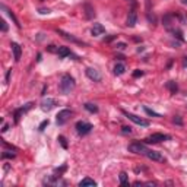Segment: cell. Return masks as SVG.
Returning a JSON list of instances; mask_svg holds the SVG:
<instances>
[{
  "mask_svg": "<svg viewBox=\"0 0 187 187\" xmlns=\"http://www.w3.org/2000/svg\"><path fill=\"white\" fill-rule=\"evenodd\" d=\"M75 79H73V76H70V75H63L62 79H60V85H58V88H60V92L62 94H64V95H67V94H70V92L75 89Z\"/></svg>",
  "mask_w": 187,
  "mask_h": 187,
  "instance_id": "6da1fadb",
  "label": "cell"
},
{
  "mask_svg": "<svg viewBox=\"0 0 187 187\" xmlns=\"http://www.w3.org/2000/svg\"><path fill=\"white\" fill-rule=\"evenodd\" d=\"M148 146L145 143H142V142H133V143H130L129 146H127V151L129 152H132V154H138V155H143L146 154V151H148Z\"/></svg>",
  "mask_w": 187,
  "mask_h": 187,
  "instance_id": "7a4b0ae2",
  "label": "cell"
},
{
  "mask_svg": "<svg viewBox=\"0 0 187 187\" xmlns=\"http://www.w3.org/2000/svg\"><path fill=\"white\" fill-rule=\"evenodd\" d=\"M168 139H171L170 134L154 133V134H151V136H148V138L145 139V142H146V143H159V142H164V140H168Z\"/></svg>",
  "mask_w": 187,
  "mask_h": 187,
  "instance_id": "3957f363",
  "label": "cell"
},
{
  "mask_svg": "<svg viewBox=\"0 0 187 187\" xmlns=\"http://www.w3.org/2000/svg\"><path fill=\"white\" fill-rule=\"evenodd\" d=\"M124 115L127 117V119H129L130 121H133L134 124L142 126V127H148V126H149V121L145 120V119H142V117H139V115L132 114V113H127V111H124Z\"/></svg>",
  "mask_w": 187,
  "mask_h": 187,
  "instance_id": "277c9868",
  "label": "cell"
},
{
  "mask_svg": "<svg viewBox=\"0 0 187 187\" xmlns=\"http://www.w3.org/2000/svg\"><path fill=\"white\" fill-rule=\"evenodd\" d=\"M72 117V110H67V108H64V110L58 111V114L56 115V123H57L58 126L64 124L69 119Z\"/></svg>",
  "mask_w": 187,
  "mask_h": 187,
  "instance_id": "5b68a950",
  "label": "cell"
},
{
  "mask_svg": "<svg viewBox=\"0 0 187 187\" xmlns=\"http://www.w3.org/2000/svg\"><path fill=\"white\" fill-rule=\"evenodd\" d=\"M92 129H94L92 124H91V123H88V121H77V123H76V130H77V133L81 134V136H85V134L91 133Z\"/></svg>",
  "mask_w": 187,
  "mask_h": 187,
  "instance_id": "8992f818",
  "label": "cell"
},
{
  "mask_svg": "<svg viewBox=\"0 0 187 187\" xmlns=\"http://www.w3.org/2000/svg\"><path fill=\"white\" fill-rule=\"evenodd\" d=\"M145 157L149 159H152V161H157V162H165V158H164L162 155L159 154V152H157V151H152V149H148L146 154H145Z\"/></svg>",
  "mask_w": 187,
  "mask_h": 187,
  "instance_id": "52a82bcc",
  "label": "cell"
},
{
  "mask_svg": "<svg viewBox=\"0 0 187 187\" xmlns=\"http://www.w3.org/2000/svg\"><path fill=\"white\" fill-rule=\"evenodd\" d=\"M136 24H138V13H136V10L134 9H130L129 15H127L126 25H127L129 28H133V26H136Z\"/></svg>",
  "mask_w": 187,
  "mask_h": 187,
  "instance_id": "ba28073f",
  "label": "cell"
},
{
  "mask_svg": "<svg viewBox=\"0 0 187 187\" xmlns=\"http://www.w3.org/2000/svg\"><path fill=\"white\" fill-rule=\"evenodd\" d=\"M85 73H86V76L89 77L91 81H94V82H101V73L98 72L96 69H94V67H86Z\"/></svg>",
  "mask_w": 187,
  "mask_h": 187,
  "instance_id": "9c48e42d",
  "label": "cell"
},
{
  "mask_svg": "<svg viewBox=\"0 0 187 187\" xmlns=\"http://www.w3.org/2000/svg\"><path fill=\"white\" fill-rule=\"evenodd\" d=\"M34 104L32 102H28L25 107H21V108H18V110H15V113H13V117H15V123H18L19 121V119H21V115L22 114H25L28 110H31V107H32Z\"/></svg>",
  "mask_w": 187,
  "mask_h": 187,
  "instance_id": "30bf717a",
  "label": "cell"
},
{
  "mask_svg": "<svg viewBox=\"0 0 187 187\" xmlns=\"http://www.w3.org/2000/svg\"><path fill=\"white\" fill-rule=\"evenodd\" d=\"M56 105H57L56 100H53V98H47V100H43V102H41V110L43 111H51Z\"/></svg>",
  "mask_w": 187,
  "mask_h": 187,
  "instance_id": "8fae6325",
  "label": "cell"
},
{
  "mask_svg": "<svg viewBox=\"0 0 187 187\" xmlns=\"http://www.w3.org/2000/svg\"><path fill=\"white\" fill-rule=\"evenodd\" d=\"M10 47H12V53H13V58L15 62H19L21 60V54H22V48L18 43H12L10 44Z\"/></svg>",
  "mask_w": 187,
  "mask_h": 187,
  "instance_id": "7c38bea8",
  "label": "cell"
},
{
  "mask_svg": "<svg viewBox=\"0 0 187 187\" xmlns=\"http://www.w3.org/2000/svg\"><path fill=\"white\" fill-rule=\"evenodd\" d=\"M105 32V28L102 26L101 24H94V26H92L91 29V34L94 35V37H100V35H102V34Z\"/></svg>",
  "mask_w": 187,
  "mask_h": 187,
  "instance_id": "4fadbf2b",
  "label": "cell"
},
{
  "mask_svg": "<svg viewBox=\"0 0 187 187\" xmlns=\"http://www.w3.org/2000/svg\"><path fill=\"white\" fill-rule=\"evenodd\" d=\"M83 9H85V16H86V19H92L94 16H95V10H94V7H92L91 5H85L83 6Z\"/></svg>",
  "mask_w": 187,
  "mask_h": 187,
  "instance_id": "5bb4252c",
  "label": "cell"
},
{
  "mask_svg": "<svg viewBox=\"0 0 187 187\" xmlns=\"http://www.w3.org/2000/svg\"><path fill=\"white\" fill-rule=\"evenodd\" d=\"M57 54L62 58H64V57H67V56H70V54H72V51H70V48H69V47H64V45H62V47H58Z\"/></svg>",
  "mask_w": 187,
  "mask_h": 187,
  "instance_id": "9a60e30c",
  "label": "cell"
},
{
  "mask_svg": "<svg viewBox=\"0 0 187 187\" xmlns=\"http://www.w3.org/2000/svg\"><path fill=\"white\" fill-rule=\"evenodd\" d=\"M2 9H3V10H6V13H7V15H9V16H10V18H12V21H13V22H15V25H16L18 28H21L19 21H18V18H16V16H15V15H13V12H12V10H9V9H7V7H6L5 5H2Z\"/></svg>",
  "mask_w": 187,
  "mask_h": 187,
  "instance_id": "2e32d148",
  "label": "cell"
},
{
  "mask_svg": "<svg viewBox=\"0 0 187 187\" xmlns=\"http://www.w3.org/2000/svg\"><path fill=\"white\" fill-rule=\"evenodd\" d=\"M57 32H58V34H62V35H63V37H64V38H66V40H70V41H72V43H76V44H82V41H79V40H77V38H75V37H73V35H70V34L64 32V31H62V29H57Z\"/></svg>",
  "mask_w": 187,
  "mask_h": 187,
  "instance_id": "e0dca14e",
  "label": "cell"
},
{
  "mask_svg": "<svg viewBox=\"0 0 187 187\" xmlns=\"http://www.w3.org/2000/svg\"><path fill=\"white\" fill-rule=\"evenodd\" d=\"M79 186H81V187H88V186L94 187V186H96V181H95V180H92V178H89V177H85L81 183H79Z\"/></svg>",
  "mask_w": 187,
  "mask_h": 187,
  "instance_id": "ac0fdd59",
  "label": "cell"
},
{
  "mask_svg": "<svg viewBox=\"0 0 187 187\" xmlns=\"http://www.w3.org/2000/svg\"><path fill=\"white\" fill-rule=\"evenodd\" d=\"M126 72V66L123 64V63H117L114 66V73L117 75V76H120V75H123V73Z\"/></svg>",
  "mask_w": 187,
  "mask_h": 187,
  "instance_id": "d6986e66",
  "label": "cell"
},
{
  "mask_svg": "<svg viewBox=\"0 0 187 187\" xmlns=\"http://www.w3.org/2000/svg\"><path fill=\"white\" fill-rule=\"evenodd\" d=\"M165 86L168 88V89H170V92H171V94H177V91H178V86H177V83H175V82L174 81H168L167 82V85H165Z\"/></svg>",
  "mask_w": 187,
  "mask_h": 187,
  "instance_id": "ffe728a7",
  "label": "cell"
},
{
  "mask_svg": "<svg viewBox=\"0 0 187 187\" xmlns=\"http://www.w3.org/2000/svg\"><path fill=\"white\" fill-rule=\"evenodd\" d=\"M83 107H85V110L92 113V114H94V113H98V107H96L95 104H92V102H86Z\"/></svg>",
  "mask_w": 187,
  "mask_h": 187,
  "instance_id": "44dd1931",
  "label": "cell"
},
{
  "mask_svg": "<svg viewBox=\"0 0 187 187\" xmlns=\"http://www.w3.org/2000/svg\"><path fill=\"white\" fill-rule=\"evenodd\" d=\"M119 178H120V184H121V186H127V184H129V180H127V174H126L124 171H123V173H120Z\"/></svg>",
  "mask_w": 187,
  "mask_h": 187,
  "instance_id": "7402d4cb",
  "label": "cell"
},
{
  "mask_svg": "<svg viewBox=\"0 0 187 187\" xmlns=\"http://www.w3.org/2000/svg\"><path fill=\"white\" fill-rule=\"evenodd\" d=\"M168 31H170V32H173L174 34V37H177L178 40H180V41H183V34H181V31H180V29H171V28H168Z\"/></svg>",
  "mask_w": 187,
  "mask_h": 187,
  "instance_id": "603a6c76",
  "label": "cell"
},
{
  "mask_svg": "<svg viewBox=\"0 0 187 187\" xmlns=\"http://www.w3.org/2000/svg\"><path fill=\"white\" fill-rule=\"evenodd\" d=\"M143 110L146 111V114L152 115V117H161V114H158V113H155L154 110H151V108H148V107H143Z\"/></svg>",
  "mask_w": 187,
  "mask_h": 187,
  "instance_id": "cb8c5ba5",
  "label": "cell"
},
{
  "mask_svg": "<svg viewBox=\"0 0 187 187\" xmlns=\"http://www.w3.org/2000/svg\"><path fill=\"white\" fill-rule=\"evenodd\" d=\"M15 157H16V154H15V152H7V151H5V152H3V154H2V158L3 159H6V158H15Z\"/></svg>",
  "mask_w": 187,
  "mask_h": 187,
  "instance_id": "d4e9b609",
  "label": "cell"
},
{
  "mask_svg": "<svg viewBox=\"0 0 187 187\" xmlns=\"http://www.w3.org/2000/svg\"><path fill=\"white\" fill-rule=\"evenodd\" d=\"M58 142H60V145H62L64 149H67V142H66V138L64 136H58Z\"/></svg>",
  "mask_w": 187,
  "mask_h": 187,
  "instance_id": "484cf974",
  "label": "cell"
},
{
  "mask_svg": "<svg viewBox=\"0 0 187 187\" xmlns=\"http://www.w3.org/2000/svg\"><path fill=\"white\" fill-rule=\"evenodd\" d=\"M114 40H117V35H108V37L104 38V43H111V41H114Z\"/></svg>",
  "mask_w": 187,
  "mask_h": 187,
  "instance_id": "4316f807",
  "label": "cell"
},
{
  "mask_svg": "<svg viewBox=\"0 0 187 187\" xmlns=\"http://www.w3.org/2000/svg\"><path fill=\"white\" fill-rule=\"evenodd\" d=\"M48 123H50V121H48V120H44L43 123L40 124V127H38V130H40V132H43V130H44V129H45V127H47V126H48Z\"/></svg>",
  "mask_w": 187,
  "mask_h": 187,
  "instance_id": "83f0119b",
  "label": "cell"
},
{
  "mask_svg": "<svg viewBox=\"0 0 187 187\" xmlns=\"http://www.w3.org/2000/svg\"><path fill=\"white\" fill-rule=\"evenodd\" d=\"M173 121L175 123V124H178V126H183V120H181V117H178V115H175V117H174Z\"/></svg>",
  "mask_w": 187,
  "mask_h": 187,
  "instance_id": "f1b7e54d",
  "label": "cell"
},
{
  "mask_svg": "<svg viewBox=\"0 0 187 187\" xmlns=\"http://www.w3.org/2000/svg\"><path fill=\"white\" fill-rule=\"evenodd\" d=\"M121 132H123V133H132V129H130V127H127V126H123V127H121Z\"/></svg>",
  "mask_w": 187,
  "mask_h": 187,
  "instance_id": "f546056e",
  "label": "cell"
},
{
  "mask_svg": "<svg viewBox=\"0 0 187 187\" xmlns=\"http://www.w3.org/2000/svg\"><path fill=\"white\" fill-rule=\"evenodd\" d=\"M57 50H58V47L56 48V45H48V51H50V53H57Z\"/></svg>",
  "mask_w": 187,
  "mask_h": 187,
  "instance_id": "4dcf8cb0",
  "label": "cell"
},
{
  "mask_svg": "<svg viewBox=\"0 0 187 187\" xmlns=\"http://www.w3.org/2000/svg\"><path fill=\"white\" fill-rule=\"evenodd\" d=\"M115 47L119 48V50H124V48H126V43H119Z\"/></svg>",
  "mask_w": 187,
  "mask_h": 187,
  "instance_id": "1f68e13d",
  "label": "cell"
},
{
  "mask_svg": "<svg viewBox=\"0 0 187 187\" xmlns=\"http://www.w3.org/2000/svg\"><path fill=\"white\" fill-rule=\"evenodd\" d=\"M2 31H3V32H6V31H7V24H6L5 21L2 22Z\"/></svg>",
  "mask_w": 187,
  "mask_h": 187,
  "instance_id": "d6a6232c",
  "label": "cell"
},
{
  "mask_svg": "<svg viewBox=\"0 0 187 187\" xmlns=\"http://www.w3.org/2000/svg\"><path fill=\"white\" fill-rule=\"evenodd\" d=\"M142 75H143V72H142V70H136V72L133 73L134 77H139V76H142Z\"/></svg>",
  "mask_w": 187,
  "mask_h": 187,
  "instance_id": "836d02e7",
  "label": "cell"
},
{
  "mask_svg": "<svg viewBox=\"0 0 187 187\" xmlns=\"http://www.w3.org/2000/svg\"><path fill=\"white\" fill-rule=\"evenodd\" d=\"M10 73H12V69H10V70H7V73H6V83H9V79H10Z\"/></svg>",
  "mask_w": 187,
  "mask_h": 187,
  "instance_id": "e575fe53",
  "label": "cell"
},
{
  "mask_svg": "<svg viewBox=\"0 0 187 187\" xmlns=\"http://www.w3.org/2000/svg\"><path fill=\"white\" fill-rule=\"evenodd\" d=\"M40 13H41V15H47V13H50V10H48V9H40Z\"/></svg>",
  "mask_w": 187,
  "mask_h": 187,
  "instance_id": "d590c367",
  "label": "cell"
},
{
  "mask_svg": "<svg viewBox=\"0 0 187 187\" xmlns=\"http://www.w3.org/2000/svg\"><path fill=\"white\" fill-rule=\"evenodd\" d=\"M183 67H187V56L183 58Z\"/></svg>",
  "mask_w": 187,
  "mask_h": 187,
  "instance_id": "8d00e7d4",
  "label": "cell"
},
{
  "mask_svg": "<svg viewBox=\"0 0 187 187\" xmlns=\"http://www.w3.org/2000/svg\"><path fill=\"white\" fill-rule=\"evenodd\" d=\"M7 129H9V126H7V124H5V126H3V129H2V132L5 133V132H6V130H7Z\"/></svg>",
  "mask_w": 187,
  "mask_h": 187,
  "instance_id": "74e56055",
  "label": "cell"
},
{
  "mask_svg": "<svg viewBox=\"0 0 187 187\" xmlns=\"http://www.w3.org/2000/svg\"><path fill=\"white\" fill-rule=\"evenodd\" d=\"M127 2H130V3H132V5H136V0H127Z\"/></svg>",
  "mask_w": 187,
  "mask_h": 187,
  "instance_id": "f35d334b",
  "label": "cell"
},
{
  "mask_svg": "<svg viewBox=\"0 0 187 187\" xmlns=\"http://www.w3.org/2000/svg\"><path fill=\"white\" fill-rule=\"evenodd\" d=\"M183 3H184V5H187V0H183Z\"/></svg>",
  "mask_w": 187,
  "mask_h": 187,
  "instance_id": "ab89813d",
  "label": "cell"
},
{
  "mask_svg": "<svg viewBox=\"0 0 187 187\" xmlns=\"http://www.w3.org/2000/svg\"><path fill=\"white\" fill-rule=\"evenodd\" d=\"M186 108H187V104H186Z\"/></svg>",
  "mask_w": 187,
  "mask_h": 187,
  "instance_id": "60d3db41",
  "label": "cell"
}]
</instances>
